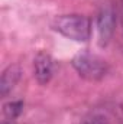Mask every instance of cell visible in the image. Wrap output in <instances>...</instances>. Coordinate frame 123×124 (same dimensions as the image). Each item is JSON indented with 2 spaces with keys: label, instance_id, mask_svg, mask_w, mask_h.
Here are the masks:
<instances>
[{
  "label": "cell",
  "instance_id": "obj_1",
  "mask_svg": "<svg viewBox=\"0 0 123 124\" xmlns=\"http://www.w3.org/2000/svg\"><path fill=\"white\" fill-rule=\"evenodd\" d=\"M52 28L68 39L86 42L91 35V20L84 15H61L54 19Z\"/></svg>",
  "mask_w": 123,
  "mask_h": 124
},
{
  "label": "cell",
  "instance_id": "obj_2",
  "mask_svg": "<svg viewBox=\"0 0 123 124\" xmlns=\"http://www.w3.org/2000/svg\"><path fill=\"white\" fill-rule=\"evenodd\" d=\"M72 66L78 75L87 81H100L109 72L107 62L90 52H81L75 55L72 58Z\"/></svg>",
  "mask_w": 123,
  "mask_h": 124
},
{
  "label": "cell",
  "instance_id": "obj_3",
  "mask_svg": "<svg viewBox=\"0 0 123 124\" xmlns=\"http://www.w3.org/2000/svg\"><path fill=\"white\" fill-rule=\"evenodd\" d=\"M55 71V61L46 52H38L33 58V75L36 81L42 85L48 84L54 77Z\"/></svg>",
  "mask_w": 123,
  "mask_h": 124
},
{
  "label": "cell",
  "instance_id": "obj_4",
  "mask_svg": "<svg viewBox=\"0 0 123 124\" xmlns=\"http://www.w3.org/2000/svg\"><path fill=\"white\" fill-rule=\"evenodd\" d=\"M114 26H116V15H114L113 9L103 7L97 17V31H98L101 45H106L110 40V38L114 32Z\"/></svg>",
  "mask_w": 123,
  "mask_h": 124
},
{
  "label": "cell",
  "instance_id": "obj_5",
  "mask_svg": "<svg viewBox=\"0 0 123 124\" xmlns=\"http://www.w3.org/2000/svg\"><path fill=\"white\" fill-rule=\"evenodd\" d=\"M20 75H22V69L18 65H9L3 71L1 79H0V94L3 97H6L16 87V84L20 79Z\"/></svg>",
  "mask_w": 123,
  "mask_h": 124
},
{
  "label": "cell",
  "instance_id": "obj_6",
  "mask_svg": "<svg viewBox=\"0 0 123 124\" xmlns=\"http://www.w3.org/2000/svg\"><path fill=\"white\" fill-rule=\"evenodd\" d=\"M22 108H23V102L22 101H10L7 102L4 107H3V111H4V116L10 120L19 117V114L22 113Z\"/></svg>",
  "mask_w": 123,
  "mask_h": 124
},
{
  "label": "cell",
  "instance_id": "obj_7",
  "mask_svg": "<svg viewBox=\"0 0 123 124\" xmlns=\"http://www.w3.org/2000/svg\"><path fill=\"white\" fill-rule=\"evenodd\" d=\"M80 124H107V121L101 116H91L88 118H84Z\"/></svg>",
  "mask_w": 123,
  "mask_h": 124
}]
</instances>
